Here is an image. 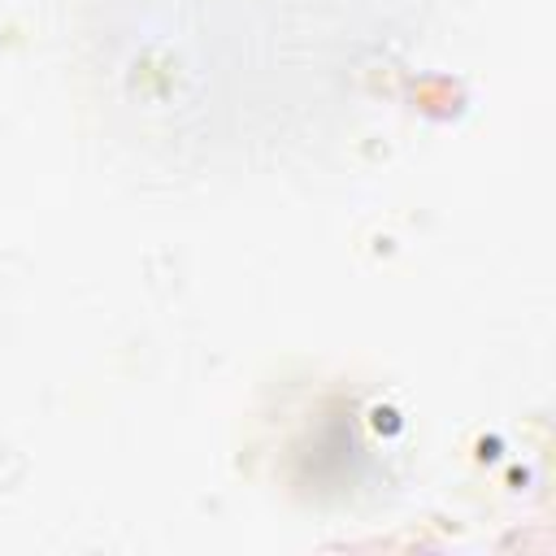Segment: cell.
Wrapping results in <instances>:
<instances>
[{"label": "cell", "instance_id": "obj_1", "mask_svg": "<svg viewBox=\"0 0 556 556\" xmlns=\"http://www.w3.org/2000/svg\"><path fill=\"white\" fill-rule=\"evenodd\" d=\"M100 74L161 148L295 135L387 52L400 0H87Z\"/></svg>", "mask_w": 556, "mask_h": 556}]
</instances>
